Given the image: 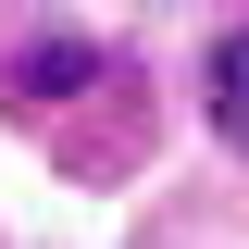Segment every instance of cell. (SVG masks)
I'll use <instances>...</instances> for the list:
<instances>
[{
  "mask_svg": "<svg viewBox=\"0 0 249 249\" xmlns=\"http://www.w3.org/2000/svg\"><path fill=\"white\" fill-rule=\"evenodd\" d=\"M212 112H224V137L249 150V25L224 37V50H212Z\"/></svg>",
  "mask_w": 249,
  "mask_h": 249,
  "instance_id": "6da1fadb",
  "label": "cell"
}]
</instances>
